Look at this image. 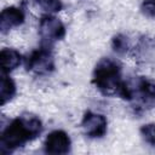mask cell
Here are the masks:
<instances>
[{
  "label": "cell",
  "instance_id": "1",
  "mask_svg": "<svg viewBox=\"0 0 155 155\" xmlns=\"http://www.w3.org/2000/svg\"><path fill=\"white\" fill-rule=\"evenodd\" d=\"M42 132L41 120L31 114H23L13 119L0 137V153L10 154L35 139Z\"/></svg>",
  "mask_w": 155,
  "mask_h": 155
},
{
  "label": "cell",
  "instance_id": "2",
  "mask_svg": "<svg viewBox=\"0 0 155 155\" xmlns=\"http://www.w3.org/2000/svg\"><path fill=\"white\" fill-rule=\"evenodd\" d=\"M92 82L104 96H117L124 99H131L133 96L132 88L122 80L120 63L110 57L98 61L93 69Z\"/></svg>",
  "mask_w": 155,
  "mask_h": 155
},
{
  "label": "cell",
  "instance_id": "3",
  "mask_svg": "<svg viewBox=\"0 0 155 155\" xmlns=\"http://www.w3.org/2000/svg\"><path fill=\"white\" fill-rule=\"evenodd\" d=\"M25 67L29 71L36 75H47L54 70V58L47 47H41L33 51L27 58Z\"/></svg>",
  "mask_w": 155,
  "mask_h": 155
},
{
  "label": "cell",
  "instance_id": "4",
  "mask_svg": "<svg viewBox=\"0 0 155 155\" xmlns=\"http://www.w3.org/2000/svg\"><path fill=\"white\" fill-rule=\"evenodd\" d=\"M39 34L44 41L47 44H53L54 41H59L65 36V27L59 18L47 13L40 18Z\"/></svg>",
  "mask_w": 155,
  "mask_h": 155
},
{
  "label": "cell",
  "instance_id": "5",
  "mask_svg": "<svg viewBox=\"0 0 155 155\" xmlns=\"http://www.w3.org/2000/svg\"><path fill=\"white\" fill-rule=\"evenodd\" d=\"M107 119L104 115L86 111L81 120V128L84 133L90 138H102L107 133Z\"/></svg>",
  "mask_w": 155,
  "mask_h": 155
},
{
  "label": "cell",
  "instance_id": "6",
  "mask_svg": "<svg viewBox=\"0 0 155 155\" xmlns=\"http://www.w3.org/2000/svg\"><path fill=\"white\" fill-rule=\"evenodd\" d=\"M71 148V139L63 130H54L50 132L44 143V150L47 154L62 155L68 154Z\"/></svg>",
  "mask_w": 155,
  "mask_h": 155
},
{
  "label": "cell",
  "instance_id": "7",
  "mask_svg": "<svg viewBox=\"0 0 155 155\" xmlns=\"http://www.w3.org/2000/svg\"><path fill=\"white\" fill-rule=\"evenodd\" d=\"M24 19H25V15H24L22 8L16 7V6L5 7L0 15V30H1V33L6 34L12 28L19 27L21 24H23Z\"/></svg>",
  "mask_w": 155,
  "mask_h": 155
},
{
  "label": "cell",
  "instance_id": "8",
  "mask_svg": "<svg viewBox=\"0 0 155 155\" xmlns=\"http://www.w3.org/2000/svg\"><path fill=\"white\" fill-rule=\"evenodd\" d=\"M0 62L2 74H10L12 70L18 68L22 62V56L15 48H2L0 52Z\"/></svg>",
  "mask_w": 155,
  "mask_h": 155
},
{
  "label": "cell",
  "instance_id": "9",
  "mask_svg": "<svg viewBox=\"0 0 155 155\" xmlns=\"http://www.w3.org/2000/svg\"><path fill=\"white\" fill-rule=\"evenodd\" d=\"M17 92V87L15 81L7 75V74H2L1 76V82H0V103L1 105H5L6 103H8Z\"/></svg>",
  "mask_w": 155,
  "mask_h": 155
},
{
  "label": "cell",
  "instance_id": "10",
  "mask_svg": "<svg viewBox=\"0 0 155 155\" xmlns=\"http://www.w3.org/2000/svg\"><path fill=\"white\" fill-rule=\"evenodd\" d=\"M138 94L145 102H155V80L148 78H140L137 81Z\"/></svg>",
  "mask_w": 155,
  "mask_h": 155
},
{
  "label": "cell",
  "instance_id": "11",
  "mask_svg": "<svg viewBox=\"0 0 155 155\" xmlns=\"http://www.w3.org/2000/svg\"><path fill=\"white\" fill-rule=\"evenodd\" d=\"M34 2L47 13H56L63 8L62 0H34Z\"/></svg>",
  "mask_w": 155,
  "mask_h": 155
},
{
  "label": "cell",
  "instance_id": "12",
  "mask_svg": "<svg viewBox=\"0 0 155 155\" xmlns=\"http://www.w3.org/2000/svg\"><path fill=\"white\" fill-rule=\"evenodd\" d=\"M113 50L117 53H126L127 50H128V40H127V36H125L124 34H119V35H115L113 38Z\"/></svg>",
  "mask_w": 155,
  "mask_h": 155
},
{
  "label": "cell",
  "instance_id": "13",
  "mask_svg": "<svg viewBox=\"0 0 155 155\" xmlns=\"http://www.w3.org/2000/svg\"><path fill=\"white\" fill-rule=\"evenodd\" d=\"M140 134L143 139L155 148V124H147L140 127Z\"/></svg>",
  "mask_w": 155,
  "mask_h": 155
},
{
  "label": "cell",
  "instance_id": "14",
  "mask_svg": "<svg viewBox=\"0 0 155 155\" xmlns=\"http://www.w3.org/2000/svg\"><path fill=\"white\" fill-rule=\"evenodd\" d=\"M140 12L149 18H155V0H143L140 4Z\"/></svg>",
  "mask_w": 155,
  "mask_h": 155
}]
</instances>
